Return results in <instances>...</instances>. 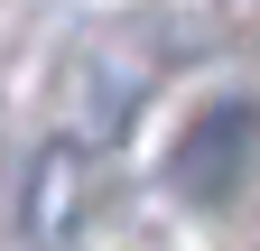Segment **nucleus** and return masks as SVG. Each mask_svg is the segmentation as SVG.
<instances>
[{"instance_id": "1", "label": "nucleus", "mask_w": 260, "mask_h": 251, "mask_svg": "<svg viewBox=\"0 0 260 251\" xmlns=\"http://www.w3.org/2000/svg\"><path fill=\"white\" fill-rule=\"evenodd\" d=\"M251 149H260V112L251 103H205L177 131V149H168V186L186 205H223L242 186V168H251Z\"/></svg>"}, {"instance_id": "2", "label": "nucleus", "mask_w": 260, "mask_h": 251, "mask_svg": "<svg viewBox=\"0 0 260 251\" xmlns=\"http://www.w3.org/2000/svg\"><path fill=\"white\" fill-rule=\"evenodd\" d=\"M84 196H93V149L47 140L38 168H28V196H19V233H28V251H65V242H75Z\"/></svg>"}]
</instances>
